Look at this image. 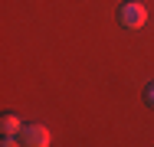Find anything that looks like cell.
Instances as JSON below:
<instances>
[{"mask_svg":"<svg viewBox=\"0 0 154 147\" xmlns=\"http://www.w3.org/2000/svg\"><path fill=\"white\" fill-rule=\"evenodd\" d=\"M118 23L125 29H141L148 23V10H144V3H138V0H128L118 7Z\"/></svg>","mask_w":154,"mask_h":147,"instance_id":"cell-1","label":"cell"},{"mask_svg":"<svg viewBox=\"0 0 154 147\" xmlns=\"http://www.w3.org/2000/svg\"><path fill=\"white\" fill-rule=\"evenodd\" d=\"M17 137H20V144H26V147H46V144H49L46 124H23Z\"/></svg>","mask_w":154,"mask_h":147,"instance_id":"cell-2","label":"cell"},{"mask_svg":"<svg viewBox=\"0 0 154 147\" xmlns=\"http://www.w3.org/2000/svg\"><path fill=\"white\" fill-rule=\"evenodd\" d=\"M20 128H23V124H20L17 115H3V121H0V134H3V137H17Z\"/></svg>","mask_w":154,"mask_h":147,"instance_id":"cell-3","label":"cell"},{"mask_svg":"<svg viewBox=\"0 0 154 147\" xmlns=\"http://www.w3.org/2000/svg\"><path fill=\"white\" fill-rule=\"evenodd\" d=\"M144 101H148V105H151V108H154V82H151V85H148V88H144Z\"/></svg>","mask_w":154,"mask_h":147,"instance_id":"cell-4","label":"cell"}]
</instances>
